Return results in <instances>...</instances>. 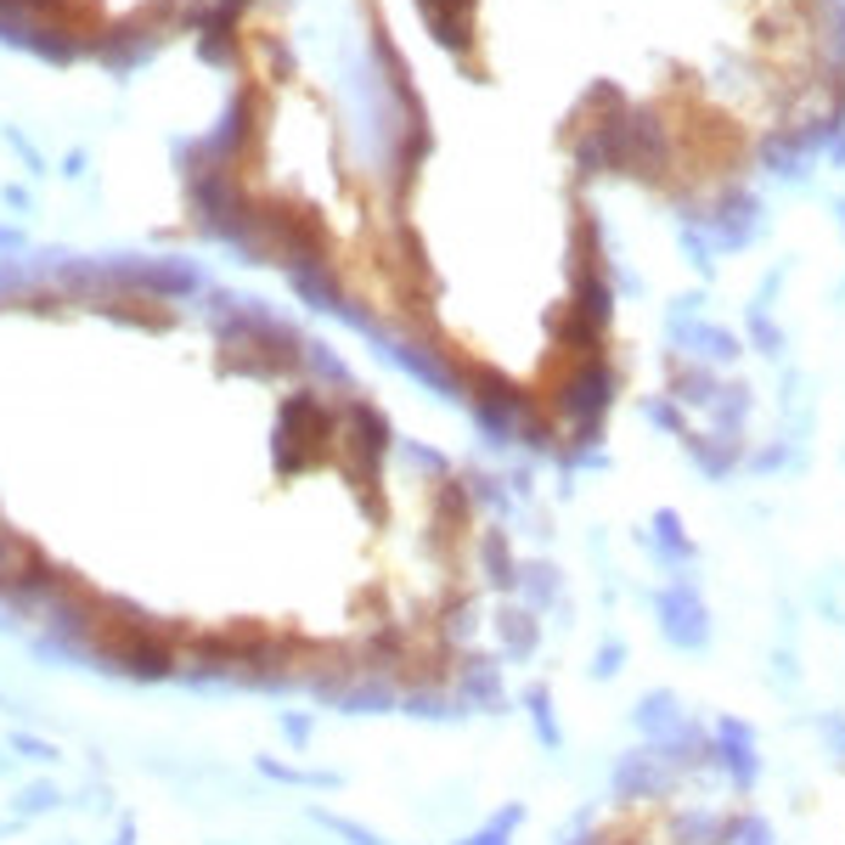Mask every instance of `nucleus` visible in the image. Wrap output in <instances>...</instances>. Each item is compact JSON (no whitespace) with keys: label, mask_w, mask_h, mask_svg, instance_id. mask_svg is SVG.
<instances>
[{"label":"nucleus","mask_w":845,"mask_h":845,"mask_svg":"<svg viewBox=\"0 0 845 845\" xmlns=\"http://www.w3.org/2000/svg\"><path fill=\"white\" fill-rule=\"evenodd\" d=\"M474 507L299 332L158 288L0 299V598L141 676L406 694L451 670Z\"/></svg>","instance_id":"obj_1"}]
</instances>
